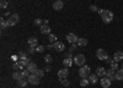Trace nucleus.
Segmentation results:
<instances>
[{"label":"nucleus","mask_w":123,"mask_h":88,"mask_svg":"<svg viewBox=\"0 0 123 88\" xmlns=\"http://www.w3.org/2000/svg\"><path fill=\"white\" fill-rule=\"evenodd\" d=\"M101 17H102V21L105 23H111L113 21V12L110 11V10H105L104 14L101 15Z\"/></svg>","instance_id":"nucleus-1"},{"label":"nucleus","mask_w":123,"mask_h":88,"mask_svg":"<svg viewBox=\"0 0 123 88\" xmlns=\"http://www.w3.org/2000/svg\"><path fill=\"white\" fill-rule=\"evenodd\" d=\"M74 64H76L78 66H84L85 61H86V59H85V55L84 54H76L74 56Z\"/></svg>","instance_id":"nucleus-2"},{"label":"nucleus","mask_w":123,"mask_h":88,"mask_svg":"<svg viewBox=\"0 0 123 88\" xmlns=\"http://www.w3.org/2000/svg\"><path fill=\"white\" fill-rule=\"evenodd\" d=\"M79 75H80L81 78H87V77L91 75V73H90V67L86 66V65L81 66V67H80V70H79Z\"/></svg>","instance_id":"nucleus-3"},{"label":"nucleus","mask_w":123,"mask_h":88,"mask_svg":"<svg viewBox=\"0 0 123 88\" xmlns=\"http://www.w3.org/2000/svg\"><path fill=\"white\" fill-rule=\"evenodd\" d=\"M18 21H20V16L17 14H14V15H10V18L6 21V25L7 26H15V25H17Z\"/></svg>","instance_id":"nucleus-4"},{"label":"nucleus","mask_w":123,"mask_h":88,"mask_svg":"<svg viewBox=\"0 0 123 88\" xmlns=\"http://www.w3.org/2000/svg\"><path fill=\"white\" fill-rule=\"evenodd\" d=\"M96 57L98 59V60H106V59L108 57L107 52L105 50V49H97L96 50Z\"/></svg>","instance_id":"nucleus-5"},{"label":"nucleus","mask_w":123,"mask_h":88,"mask_svg":"<svg viewBox=\"0 0 123 88\" xmlns=\"http://www.w3.org/2000/svg\"><path fill=\"white\" fill-rule=\"evenodd\" d=\"M27 81H28V83H31V84H38V83H39V77H38L36 73H31V75L27 77Z\"/></svg>","instance_id":"nucleus-6"},{"label":"nucleus","mask_w":123,"mask_h":88,"mask_svg":"<svg viewBox=\"0 0 123 88\" xmlns=\"http://www.w3.org/2000/svg\"><path fill=\"white\" fill-rule=\"evenodd\" d=\"M68 76H69L68 67H64V68H62V70H59V72H58V77H59V80H63V78H67Z\"/></svg>","instance_id":"nucleus-7"},{"label":"nucleus","mask_w":123,"mask_h":88,"mask_svg":"<svg viewBox=\"0 0 123 88\" xmlns=\"http://www.w3.org/2000/svg\"><path fill=\"white\" fill-rule=\"evenodd\" d=\"M106 77L110 78L111 81L116 80V70H113V68H108V70H106Z\"/></svg>","instance_id":"nucleus-8"},{"label":"nucleus","mask_w":123,"mask_h":88,"mask_svg":"<svg viewBox=\"0 0 123 88\" xmlns=\"http://www.w3.org/2000/svg\"><path fill=\"white\" fill-rule=\"evenodd\" d=\"M73 62H74V60L71 59V55H70V54H68L67 57L63 60V65H64V67H70L71 65H73Z\"/></svg>","instance_id":"nucleus-9"},{"label":"nucleus","mask_w":123,"mask_h":88,"mask_svg":"<svg viewBox=\"0 0 123 88\" xmlns=\"http://www.w3.org/2000/svg\"><path fill=\"white\" fill-rule=\"evenodd\" d=\"M78 36L75 34V33H69V34H67V41L69 42V43H71V44H73V43H76L78 42Z\"/></svg>","instance_id":"nucleus-10"},{"label":"nucleus","mask_w":123,"mask_h":88,"mask_svg":"<svg viewBox=\"0 0 123 88\" xmlns=\"http://www.w3.org/2000/svg\"><path fill=\"white\" fill-rule=\"evenodd\" d=\"M37 70H38V68H37V66H36L35 62H31V61H30V62L27 64V71H28L30 73H36Z\"/></svg>","instance_id":"nucleus-11"},{"label":"nucleus","mask_w":123,"mask_h":88,"mask_svg":"<svg viewBox=\"0 0 123 88\" xmlns=\"http://www.w3.org/2000/svg\"><path fill=\"white\" fill-rule=\"evenodd\" d=\"M111 82H112V81L110 80V78H107L106 76L101 78V86L104 87V88H108V87L111 86Z\"/></svg>","instance_id":"nucleus-12"},{"label":"nucleus","mask_w":123,"mask_h":88,"mask_svg":"<svg viewBox=\"0 0 123 88\" xmlns=\"http://www.w3.org/2000/svg\"><path fill=\"white\" fill-rule=\"evenodd\" d=\"M54 49L57 52H63L65 49V44L63 42H55L54 43Z\"/></svg>","instance_id":"nucleus-13"},{"label":"nucleus","mask_w":123,"mask_h":88,"mask_svg":"<svg viewBox=\"0 0 123 88\" xmlns=\"http://www.w3.org/2000/svg\"><path fill=\"white\" fill-rule=\"evenodd\" d=\"M96 75L98 76V77H105L106 76V68L105 67H102V66H100V67H97L96 68Z\"/></svg>","instance_id":"nucleus-14"},{"label":"nucleus","mask_w":123,"mask_h":88,"mask_svg":"<svg viewBox=\"0 0 123 88\" xmlns=\"http://www.w3.org/2000/svg\"><path fill=\"white\" fill-rule=\"evenodd\" d=\"M28 45L36 48V47L38 45V39H37L36 37H30V38H28Z\"/></svg>","instance_id":"nucleus-15"},{"label":"nucleus","mask_w":123,"mask_h":88,"mask_svg":"<svg viewBox=\"0 0 123 88\" xmlns=\"http://www.w3.org/2000/svg\"><path fill=\"white\" fill-rule=\"evenodd\" d=\"M113 59H115V61L119 62L123 60V52H116L115 55H113Z\"/></svg>","instance_id":"nucleus-16"},{"label":"nucleus","mask_w":123,"mask_h":88,"mask_svg":"<svg viewBox=\"0 0 123 88\" xmlns=\"http://www.w3.org/2000/svg\"><path fill=\"white\" fill-rule=\"evenodd\" d=\"M53 9L54 10H62L63 9V1H62V0H57V1H54L53 3Z\"/></svg>","instance_id":"nucleus-17"},{"label":"nucleus","mask_w":123,"mask_h":88,"mask_svg":"<svg viewBox=\"0 0 123 88\" xmlns=\"http://www.w3.org/2000/svg\"><path fill=\"white\" fill-rule=\"evenodd\" d=\"M41 33L49 34V33H50V27H49L48 25H42V26H41Z\"/></svg>","instance_id":"nucleus-18"},{"label":"nucleus","mask_w":123,"mask_h":88,"mask_svg":"<svg viewBox=\"0 0 123 88\" xmlns=\"http://www.w3.org/2000/svg\"><path fill=\"white\" fill-rule=\"evenodd\" d=\"M89 81H90V83H96L98 81V76L96 73H91L89 76Z\"/></svg>","instance_id":"nucleus-19"},{"label":"nucleus","mask_w":123,"mask_h":88,"mask_svg":"<svg viewBox=\"0 0 123 88\" xmlns=\"http://www.w3.org/2000/svg\"><path fill=\"white\" fill-rule=\"evenodd\" d=\"M76 44L80 45V47H84V45L87 44V39H86V38H79L78 42H76Z\"/></svg>","instance_id":"nucleus-20"},{"label":"nucleus","mask_w":123,"mask_h":88,"mask_svg":"<svg viewBox=\"0 0 123 88\" xmlns=\"http://www.w3.org/2000/svg\"><path fill=\"white\" fill-rule=\"evenodd\" d=\"M18 56H20V59H21V60H25V61L30 62V59L27 57V54H26L25 52H20V53H18Z\"/></svg>","instance_id":"nucleus-21"},{"label":"nucleus","mask_w":123,"mask_h":88,"mask_svg":"<svg viewBox=\"0 0 123 88\" xmlns=\"http://www.w3.org/2000/svg\"><path fill=\"white\" fill-rule=\"evenodd\" d=\"M116 80H118V81H122L123 80V68L116 71Z\"/></svg>","instance_id":"nucleus-22"},{"label":"nucleus","mask_w":123,"mask_h":88,"mask_svg":"<svg viewBox=\"0 0 123 88\" xmlns=\"http://www.w3.org/2000/svg\"><path fill=\"white\" fill-rule=\"evenodd\" d=\"M17 62V65L20 66V68H25V67H27V61H25V60H18V61H16Z\"/></svg>","instance_id":"nucleus-23"},{"label":"nucleus","mask_w":123,"mask_h":88,"mask_svg":"<svg viewBox=\"0 0 123 88\" xmlns=\"http://www.w3.org/2000/svg\"><path fill=\"white\" fill-rule=\"evenodd\" d=\"M12 78H14V80L15 81H20V80H22V78H21V75H20V72L18 71H15L14 73H12Z\"/></svg>","instance_id":"nucleus-24"},{"label":"nucleus","mask_w":123,"mask_h":88,"mask_svg":"<svg viewBox=\"0 0 123 88\" xmlns=\"http://www.w3.org/2000/svg\"><path fill=\"white\" fill-rule=\"evenodd\" d=\"M48 39H49V42H50V43H53V44H54L55 42H58V41H57V36H55V34H50V33H49Z\"/></svg>","instance_id":"nucleus-25"},{"label":"nucleus","mask_w":123,"mask_h":88,"mask_svg":"<svg viewBox=\"0 0 123 88\" xmlns=\"http://www.w3.org/2000/svg\"><path fill=\"white\" fill-rule=\"evenodd\" d=\"M89 83H90V81L87 80V78H83V80L80 81V86L81 87H86V86H89Z\"/></svg>","instance_id":"nucleus-26"},{"label":"nucleus","mask_w":123,"mask_h":88,"mask_svg":"<svg viewBox=\"0 0 123 88\" xmlns=\"http://www.w3.org/2000/svg\"><path fill=\"white\" fill-rule=\"evenodd\" d=\"M20 75H21V78H22V80H24V78H26V77H28L31 73L27 71V70H24V71H21V72H20Z\"/></svg>","instance_id":"nucleus-27"},{"label":"nucleus","mask_w":123,"mask_h":88,"mask_svg":"<svg viewBox=\"0 0 123 88\" xmlns=\"http://www.w3.org/2000/svg\"><path fill=\"white\" fill-rule=\"evenodd\" d=\"M17 84H18L20 87H26V86H27V81L24 78V80H20V81L17 82Z\"/></svg>","instance_id":"nucleus-28"},{"label":"nucleus","mask_w":123,"mask_h":88,"mask_svg":"<svg viewBox=\"0 0 123 88\" xmlns=\"http://www.w3.org/2000/svg\"><path fill=\"white\" fill-rule=\"evenodd\" d=\"M44 61H46L47 64H50V62L53 61V57L50 56V55H46V56H44Z\"/></svg>","instance_id":"nucleus-29"},{"label":"nucleus","mask_w":123,"mask_h":88,"mask_svg":"<svg viewBox=\"0 0 123 88\" xmlns=\"http://www.w3.org/2000/svg\"><path fill=\"white\" fill-rule=\"evenodd\" d=\"M36 52L37 53H43L44 52V47L43 45H37L36 47Z\"/></svg>","instance_id":"nucleus-30"},{"label":"nucleus","mask_w":123,"mask_h":88,"mask_svg":"<svg viewBox=\"0 0 123 88\" xmlns=\"http://www.w3.org/2000/svg\"><path fill=\"white\" fill-rule=\"evenodd\" d=\"M111 68H113V70H117V68H118V62L113 60V61L111 62Z\"/></svg>","instance_id":"nucleus-31"},{"label":"nucleus","mask_w":123,"mask_h":88,"mask_svg":"<svg viewBox=\"0 0 123 88\" xmlns=\"http://www.w3.org/2000/svg\"><path fill=\"white\" fill-rule=\"evenodd\" d=\"M33 23L36 25V26H42V23H43V21L41 18H36L35 21H33Z\"/></svg>","instance_id":"nucleus-32"},{"label":"nucleus","mask_w":123,"mask_h":88,"mask_svg":"<svg viewBox=\"0 0 123 88\" xmlns=\"http://www.w3.org/2000/svg\"><path fill=\"white\" fill-rule=\"evenodd\" d=\"M0 23H1V28L4 29L7 25H6V21H5V20H4V17H1V18H0Z\"/></svg>","instance_id":"nucleus-33"},{"label":"nucleus","mask_w":123,"mask_h":88,"mask_svg":"<svg viewBox=\"0 0 123 88\" xmlns=\"http://www.w3.org/2000/svg\"><path fill=\"white\" fill-rule=\"evenodd\" d=\"M36 75H37V76L41 78V77H43V76H44V71H43V70H37Z\"/></svg>","instance_id":"nucleus-34"},{"label":"nucleus","mask_w":123,"mask_h":88,"mask_svg":"<svg viewBox=\"0 0 123 88\" xmlns=\"http://www.w3.org/2000/svg\"><path fill=\"white\" fill-rule=\"evenodd\" d=\"M7 5H9L7 1H5V0H1V3H0V7H1V9H5Z\"/></svg>","instance_id":"nucleus-35"},{"label":"nucleus","mask_w":123,"mask_h":88,"mask_svg":"<svg viewBox=\"0 0 123 88\" xmlns=\"http://www.w3.org/2000/svg\"><path fill=\"white\" fill-rule=\"evenodd\" d=\"M12 68H14L15 71H20V70H21V68H20V66L17 65V62H14V64H12Z\"/></svg>","instance_id":"nucleus-36"},{"label":"nucleus","mask_w":123,"mask_h":88,"mask_svg":"<svg viewBox=\"0 0 123 88\" xmlns=\"http://www.w3.org/2000/svg\"><path fill=\"white\" fill-rule=\"evenodd\" d=\"M60 81H62V84H63V86H65V87L69 86V81L67 80V78H63V80H60Z\"/></svg>","instance_id":"nucleus-37"},{"label":"nucleus","mask_w":123,"mask_h":88,"mask_svg":"<svg viewBox=\"0 0 123 88\" xmlns=\"http://www.w3.org/2000/svg\"><path fill=\"white\" fill-rule=\"evenodd\" d=\"M90 10H91V11L97 12V11H98V7H97L96 5H90Z\"/></svg>","instance_id":"nucleus-38"},{"label":"nucleus","mask_w":123,"mask_h":88,"mask_svg":"<svg viewBox=\"0 0 123 88\" xmlns=\"http://www.w3.org/2000/svg\"><path fill=\"white\" fill-rule=\"evenodd\" d=\"M113 60H115V59H113V57H107V59H106V62H108V64H111V62H112V61H113Z\"/></svg>","instance_id":"nucleus-39"},{"label":"nucleus","mask_w":123,"mask_h":88,"mask_svg":"<svg viewBox=\"0 0 123 88\" xmlns=\"http://www.w3.org/2000/svg\"><path fill=\"white\" fill-rule=\"evenodd\" d=\"M122 68H123V64H122Z\"/></svg>","instance_id":"nucleus-40"}]
</instances>
